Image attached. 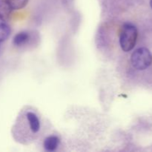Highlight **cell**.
<instances>
[{"mask_svg":"<svg viewBox=\"0 0 152 152\" xmlns=\"http://www.w3.org/2000/svg\"><path fill=\"white\" fill-rule=\"evenodd\" d=\"M138 31L136 26L131 23H126L122 28L120 35V45L125 52H129L136 45Z\"/></svg>","mask_w":152,"mask_h":152,"instance_id":"1","label":"cell"},{"mask_svg":"<svg viewBox=\"0 0 152 152\" xmlns=\"http://www.w3.org/2000/svg\"><path fill=\"white\" fill-rule=\"evenodd\" d=\"M131 63L137 70L146 69L152 63V54L146 48H140L133 52L131 56Z\"/></svg>","mask_w":152,"mask_h":152,"instance_id":"2","label":"cell"},{"mask_svg":"<svg viewBox=\"0 0 152 152\" xmlns=\"http://www.w3.org/2000/svg\"><path fill=\"white\" fill-rule=\"evenodd\" d=\"M59 143H60V139L57 136L50 135L45 139L43 146L47 151L52 152L56 151V148L59 147Z\"/></svg>","mask_w":152,"mask_h":152,"instance_id":"3","label":"cell"},{"mask_svg":"<svg viewBox=\"0 0 152 152\" xmlns=\"http://www.w3.org/2000/svg\"><path fill=\"white\" fill-rule=\"evenodd\" d=\"M13 9L7 0H0V21L6 22L10 18Z\"/></svg>","mask_w":152,"mask_h":152,"instance_id":"4","label":"cell"},{"mask_svg":"<svg viewBox=\"0 0 152 152\" xmlns=\"http://www.w3.org/2000/svg\"><path fill=\"white\" fill-rule=\"evenodd\" d=\"M31 39V35L27 31H21L14 36L13 39V43L16 47H22L28 44Z\"/></svg>","mask_w":152,"mask_h":152,"instance_id":"5","label":"cell"},{"mask_svg":"<svg viewBox=\"0 0 152 152\" xmlns=\"http://www.w3.org/2000/svg\"><path fill=\"white\" fill-rule=\"evenodd\" d=\"M26 117L28 123H29L30 129H31V132L33 133L39 132L40 129V121L37 114L34 112L29 111V112L27 113Z\"/></svg>","mask_w":152,"mask_h":152,"instance_id":"6","label":"cell"},{"mask_svg":"<svg viewBox=\"0 0 152 152\" xmlns=\"http://www.w3.org/2000/svg\"><path fill=\"white\" fill-rule=\"evenodd\" d=\"M11 33V29L4 22H0V43L6 41L9 38Z\"/></svg>","mask_w":152,"mask_h":152,"instance_id":"7","label":"cell"},{"mask_svg":"<svg viewBox=\"0 0 152 152\" xmlns=\"http://www.w3.org/2000/svg\"><path fill=\"white\" fill-rule=\"evenodd\" d=\"M13 10H20L24 8L29 0H7Z\"/></svg>","mask_w":152,"mask_h":152,"instance_id":"8","label":"cell"},{"mask_svg":"<svg viewBox=\"0 0 152 152\" xmlns=\"http://www.w3.org/2000/svg\"><path fill=\"white\" fill-rule=\"evenodd\" d=\"M150 6H151V7L152 8V0H150Z\"/></svg>","mask_w":152,"mask_h":152,"instance_id":"9","label":"cell"},{"mask_svg":"<svg viewBox=\"0 0 152 152\" xmlns=\"http://www.w3.org/2000/svg\"><path fill=\"white\" fill-rule=\"evenodd\" d=\"M0 49H1V46H0Z\"/></svg>","mask_w":152,"mask_h":152,"instance_id":"10","label":"cell"}]
</instances>
